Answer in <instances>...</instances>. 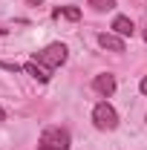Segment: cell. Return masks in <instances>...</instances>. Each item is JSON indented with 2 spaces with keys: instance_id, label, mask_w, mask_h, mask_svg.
I'll return each mask as SVG.
<instances>
[{
  "instance_id": "1",
  "label": "cell",
  "mask_w": 147,
  "mask_h": 150,
  "mask_svg": "<svg viewBox=\"0 0 147 150\" xmlns=\"http://www.w3.org/2000/svg\"><path fill=\"white\" fill-rule=\"evenodd\" d=\"M37 150H69V130H64V127H46L40 133Z\"/></svg>"
},
{
  "instance_id": "2",
  "label": "cell",
  "mask_w": 147,
  "mask_h": 150,
  "mask_svg": "<svg viewBox=\"0 0 147 150\" xmlns=\"http://www.w3.org/2000/svg\"><path fill=\"white\" fill-rule=\"evenodd\" d=\"M66 58H69V49H66L64 43H49V46H43L40 52H35V58H32V61L43 64L46 69H55V67H61Z\"/></svg>"
},
{
  "instance_id": "3",
  "label": "cell",
  "mask_w": 147,
  "mask_h": 150,
  "mask_svg": "<svg viewBox=\"0 0 147 150\" xmlns=\"http://www.w3.org/2000/svg\"><path fill=\"white\" fill-rule=\"evenodd\" d=\"M92 124H95L98 130H115V127H118V112H115V107L107 104V101L95 104V110H92Z\"/></svg>"
},
{
  "instance_id": "4",
  "label": "cell",
  "mask_w": 147,
  "mask_h": 150,
  "mask_svg": "<svg viewBox=\"0 0 147 150\" xmlns=\"http://www.w3.org/2000/svg\"><path fill=\"white\" fill-rule=\"evenodd\" d=\"M92 90H95L98 95H104V98H110V95L115 93V78H112L110 72L95 75V78H92Z\"/></svg>"
},
{
  "instance_id": "5",
  "label": "cell",
  "mask_w": 147,
  "mask_h": 150,
  "mask_svg": "<svg viewBox=\"0 0 147 150\" xmlns=\"http://www.w3.org/2000/svg\"><path fill=\"white\" fill-rule=\"evenodd\" d=\"M98 43L110 52H124V38H118L115 32H101L98 35Z\"/></svg>"
},
{
  "instance_id": "6",
  "label": "cell",
  "mask_w": 147,
  "mask_h": 150,
  "mask_svg": "<svg viewBox=\"0 0 147 150\" xmlns=\"http://www.w3.org/2000/svg\"><path fill=\"white\" fill-rule=\"evenodd\" d=\"M23 69L32 75L35 81H40V84H49V78H52V69H46L43 64H37V61H29V64H23Z\"/></svg>"
},
{
  "instance_id": "7",
  "label": "cell",
  "mask_w": 147,
  "mask_h": 150,
  "mask_svg": "<svg viewBox=\"0 0 147 150\" xmlns=\"http://www.w3.org/2000/svg\"><path fill=\"white\" fill-rule=\"evenodd\" d=\"M112 32L118 38H133V32H136V26H133V20L124 18V15H118V18L112 20Z\"/></svg>"
},
{
  "instance_id": "8",
  "label": "cell",
  "mask_w": 147,
  "mask_h": 150,
  "mask_svg": "<svg viewBox=\"0 0 147 150\" xmlns=\"http://www.w3.org/2000/svg\"><path fill=\"white\" fill-rule=\"evenodd\" d=\"M52 18H66V20H81V9L78 6H61V9H55L52 12Z\"/></svg>"
},
{
  "instance_id": "9",
  "label": "cell",
  "mask_w": 147,
  "mask_h": 150,
  "mask_svg": "<svg viewBox=\"0 0 147 150\" xmlns=\"http://www.w3.org/2000/svg\"><path fill=\"white\" fill-rule=\"evenodd\" d=\"M90 6L95 12H110V9H115V0H90Z\"/></svg>"
},
{
  "instance_id": "10",
  "label": "cell",
  "mask_w": 147,
  "mask_h": 150,
  "mask_svg": "<svg viewBox=\"0 0 147 150\" xmlns=\"http://www.w3.org/2000/svg\"><path fill=\"white\" fill-rule=\"evenodd\" d=\"M0 69H6V72H20L18 64H3V61H0Z\"/></svg>"
},
{
  "instance_id": "11",
  "label": "cell",
  "mask_w": 147,
  "mask_h": 150,
  "mask_svg": "<svg viewBox=\"0 0 147 150\" xmlns=\"http://www.w3.org/2000/svg\"><path fill=\"white\" fill-rule=\"evenodd\" d=\"M139 90H141V95H147V75L141 78V84H139Z\"/></svg>"
},
{
  "instance_id": "12",
  "label": "cell",
  "mask_w": 147,
  "mask_h": 150,
  "mask_svg": "<svg viewBox=\"0 0 147 150\" xmlns=\"http://www.w3.org/2000/svg\"><path fill=\"white\" fill-rule=\"evenodd\" d=\"M0 121H6V110L3 107H0Z\"/></svg>"
},
{
  "instance_id": "13",
  "label": "cell",
  "mask_w": 147,
  "mask_h": 150,
  "mask_svg": "<svg viewBox=\"0 0 147 150\" xmlns=\"http://www.w3.org/2000/svg\"><path fill=\"white\" fill-rule=\"evenodd\" d=\"M144 40H147V26H144Z\"/></svg>"
}]
</instances>
